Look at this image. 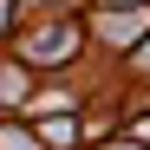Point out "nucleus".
Wrapping results in <instances>:
<instances>
[{"mask_svg":"<svg viewBox=\"0 0 150 150\" xmlns=\"http://www.w3.org/2000/svg\"><path fill=\"white\" fill-rule=\"evenodd\" d=\"M72 46H79V33H72V26H52V33H33V39H26V59L52 72V65L72 59Z\"/></svg>","mask_w":150,"mask_h":150,"instance_id":"1","label":"nucleus"},{"mask_svg":"<svg viewBox=\"0 0 150 150\" xmlns=\"http://www.w3.org/2000/svg\"><path fill=\"white\" fill-rule=\"evenodd\" d=\"M0 150H33V137H20V131H7V137H0Z\"/></svg>","mask_w":150,"mask_h":150,"instance_id":"2","label":"nucleus"},{"mask_svg":"<svg viewBox=\"0 0 150 150\" xmlns=\"http://www.w3.org/2000/svg\"><path fill=\"white\" fill-rule=\"evenodd\" d=\"M111 150H131V144H111Z\"/></svg>","mask_w":150,"mask_h":150,"instance_id":"3","label":"nucleus"},{"mask_svg":"<svg viewBox=\"0 0 150 150\" xmlns=\"http://www.w3.org/2000/svg\"><path fill=\"white\" fill-rule=\"evenodd\" d=\"M144 72H150V59H144Z\"/></svg>","mask_w":150,"mask_h":150,"instance_id":"4","label":"nucleus"}]
</instances>
